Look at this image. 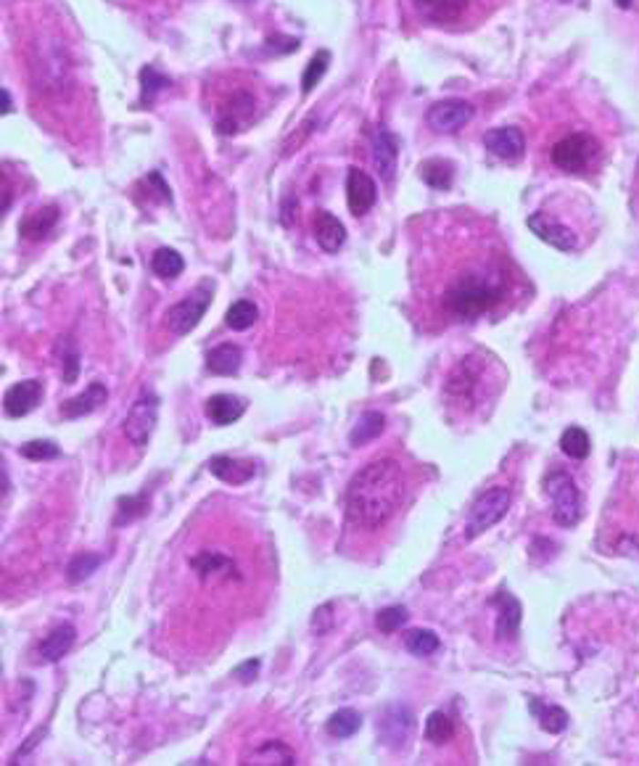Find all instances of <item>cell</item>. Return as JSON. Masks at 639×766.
<instances>
[{"label":"cell","instance_id":"cell-1","mask_svg":"<svg viewBox=\"0 0 639 766\" xmlns=\"http://www.w3.org/2000/svg\"><path fill=\"white\" fill-rule=\"evenodd\" d=\"M404 499V473L392 457L370 463L346 489V513L357 529L378 531L396 516Z\"/></svg>","mask_w":639,"mask_h":766},{"label":"cell","instance_id":"cell-2","mask_svg":"<svg viewBox=\"0 0 639 766\" xmlns=\"http://www.w3.org/2000/svg\"><path fill=\"white\" fill-rule=\"evenodd\" d=\"M508 294V272L494 262H476L452 275L442 294L444 312L455 320H476Z\"/></svg>","mask_w":639,"mask_h":766},{"label":"cell","instance_id":"cell-3","mask_svg":"<svg viewBox=\"0 0 639 766\" xmlns=\"http://www.w3.org/2000/svg\"><path fill=\"white\" fill-rule=\"evenodd\" d=\"M484 0H413V8L425 25L439 29H460V26L481 19Z\"/></svg>","mask_w":639,"mask_h":766},{"label":"cell","instance_id":"cell-4","mask_svg":"<svg viewBox=\"0 0 639 766\" xmlns=\"http://www.w3.org/2000/svg\"><path fill=\"white\" fill-rule=\"evenodd\" d=\"M544 492L552 499V519L558 526L571 529L581 520V495L566 470H552L544 478Z\"/></svg>","mask_w":639,"mask_h":766},{"label":"cell","instance_id":"cell-5","mask_svg":"<svg viewBox=\"0 0 639 766\" xmlns=\"http://www.w3.org/2000/svg\"><path fill=\"white\" fill-rule=\"evenodd\" d=\"M600 153V141L590 132H571L550 149V162L568 174L584 173Z\"/></svg>","mask_w":639,"mask_h":766},{"label":"cell","instance_id":"cell-6","mask_svg":"<svg viewBox=\"0 0 639 766\" xmlns=\"http://www.w3.org/2000/svg\"><path fill=\"white\" fill-rule=\"evenodd\" d=\"M212 297H215V283H212V280L198 283L188 297L180 299L174 307H170V312H167V328L173 331L174 336H188L198 322H201V318L206 315V310H209V304H212Z\"/></svg>","mask_w":639,"mask_h":766},{"label":"cell","instance_id":"cell-7","mask_svg":"<svg viewBox=\"0 0 639 766\" xmlns=\"http://www.w3.org/2000/svg\"><path fill=\"white\" fill-rule=\"evenodd\" d=\"M508 510H510V492L505 487L487 489L470 508V516H467L466 523V540L481 537L487 529H492L494 523H499V520L505 519Z\"/></svg>","mask_w":639,"mask_h":766},{"label":"cell","instance_id":"cell-8","mask_svg":"<svg viewBox=\"0 0 639 766\" xmlns=\"http://www.w3.org/2000/svg\"><path fill=\"white\" fill-rule=\"evenodd\" d=\"M257 109L259 106H257L254 93H248L244 88L227 93L217 106V130L222 135H236V132L246 130L257 117Z\"/></svg>","mask_w":639,"mask_h":766},{"label":"cell","instance_id":"cell-9","mask_svg":"<svg viewBox=\"0 0 639 766\" xmlns=\"http://www.w3.org/2000/svg\"><path fill=\"white\" fill-rule=\"evenodd\" d=\"M156 423H159V396L143 394L130 407V413H127V418H124V439L135 446L148 445V439H151Z\"/></svg>","mask_w":639,"mask_h":766},{"label":"cell","instance_id":"cell-10","mask_svg":"<svg viewBox=\"0 0 639 766\" xmlns=\"http://www.w3.org/2000/svg\"><path fill=\"white\" fill-rule=\"evenodd\" d=\"M415 732V719H413V711L404 706V703H392L383 708V714L378 719V735L386 748H404L407 740L413 738Z\"/></svg>","mask_w":639,"mask_h":766},{"label":"cell","instance_id":"cell-11","mask_svg":"<svg viewBox=\"0 0 639 766\" xmlns=\"http://www.w3.org/2000/svg\"><path fill=\"white\" fill-rule=\"evenodd\" d=\"M481 378H484V362L470 354L466 360H460V365L449 375L446 396H452L463 404H473L476 394H478V386H481Z\"/></svg>","mask_w":639,"mask_h":766},{"label":"cell","instance_id":"cell-12","mask_svg":"<svg viewBox=\"0 0 639 766\" xmlns=\"http://www.w3.org/2000/svg\"><path fill=\"white\" fill-rule=\"evenodd\" d=\"M476 109L463 99H446L434 103L425 114V122L431 124V130L436 132H457L460 127H466L473 120Z\"/></svg>","mask_w":639,"mask_h":766},{"label":"cell","instance_id":"cell-13","mask_svg":"<svg viewBox=\"0 0 639 766\" xmlns=\"http://www.w3.org/2000/svg\"><path fill=\"white\" fill-rule=\"evenodd\" d=\"M375 198H378V191H375V183L365 170L360 167H349V174H346V204H349V212L354 217H365L370 209L375 206Z\"/></svg>","mask_w":639,"mask_h":766},{"label":"cell","instance_id":"cell-14","mask_svg":"<svg viewBox=\"0 0 639 766\" xmlns=\"http://www.w3.org/2000/svg\"><path fill=\"white\" fill-rule=\"evenodd\" d=\"M529 227H531V233L539 236L544 244H550V247L558 248V251H573V248L579 247L576 233H573L568 225L560 223L558 217L547 215V212L531 215V217H529Z\"/></svg>","mask_w":639,"mask_h":766},{"label":"cell","instance_id":"cell-15","mask_svg":"<svg viewBox=\"0 0 639 766\" xmlns=\"http://www.w3.org/2000/svg\"><path fill=\"white\" fill-rule=\"evenodd\" d=\"M40 399H43V383L40 381H35V378L19 381L5 392L3 410H5L8 418H25L40 404Z\"/></svg>","mask_w":639,"mask_h":766},{"label":"cell","instance_id":"cell-16","mask_svg":"<svg viewBox=\"0 0 639 766\" xmlns=\"http://www.w3.org/2000/svg\"><path fill=\"white\" fill-rule=\"evenodd\" d=\"M484 146L489 149V153H494L497 159H505V162H518L526 151V138L520 132V127H494L484 135Z\"/></svg>","mask_w":639,"mask_h":766},{"label":"cell","instance_id":"cell-17","mask_svg":"<svg viewBox=\"0 0 639 766\" xmlns=\"http://www.w3.org/2000/svg\"><path fill=\"white\" fill-rule=\"evenodd\" d=\"M106 402H109V389H106L103 383H90L82 394L61 402V418H67V421H72V418H85V415L100 410Z\"/></svg>","mask_w":639,"mask_h":766},{"label":"cell","instance_id":"cell-18","mask_svg":"<svg viewBox=\"0 0 639 766\" xmlns=\"http://www.w3.org/2000/svg\"><path fill=\"white\" fill-rule=\"evenodd\" d=\"M396 159H399V141L396 135L378 130L372 138V164L378 174L383 177V183H392L396 174Z\"/></svg>","mask_w":639,"mask_h":766},{"label":"cell","instance_id":"cell-19","mask_svg":"<svg viewBox=\"0 0 639 766\" xmlns=\"http://www.w3.org/2000/svg\"><path fill=\"white\" fill-rule=\"evenodd\" d=\"M56 223H58V206H50L48 204V206H40V209L25 215L22 223H19V233H22L25 241L37 244V241H46V238H48L50 233H53V227H56Z\"/></svg>","mask_w":639,"mask_h":766},{"label":"cell","instance_id":"cell-20","mask_svg":"<svg viewBox=\"0 0 639 766\" xmlns=\"http://www.w3.org/2000/svg\"><path fill=\"white\" fill-rule=\"evenodd\" d=\"M315 238H318L320 248H322V251H328V254L341 251V247L346 244L344 223H341L336 215H330V212H322V209H320L318 215H315Z\"/></svg>","mask_w":639,"mask_h":766},{"label":"cell","instance_id":"cell-21","mask_svg":"<svg viewBox=\"0 0 639 766\" xmlns=\"http://www.w3.org/2000/svg\"><path fill=\"white\" fill-rule=\"evenodd\" d=\"M209 470L215 478H220L222 484H230V487H241L254 478V466L246 463V460H236V457H227V455H215L209 460Z\"/></svg>","mask_w":639,"mask_h":766},{"label":"cell","instance_id":"cell-22","mask_svg":"<svg viewBox=\"0 0 639 766\" xmlns=\"http://www.w3.org/2000/svg\"><path fill=\"white\" fill-rule=\"evenodd\" d=\"M206 418L215 425H230L246 413V402L236 394H215L206 399Z\"/></svg>","mask_w":639,"mask_h":766},{"label":"cell","instance_id":"cell-23","mask_svg":"<svg viewBox=\"0 0 639 766\" xmlns=\"http://www.w3.org/2000/svg\"><path fill=\"white\" fill-rule=\"evenodd\" d=\"M74 640H77V629H74L72 624H58L53 632H48V637L37 647L40 661H46V664L61 661V658L72 650Z\"/></svg>","mask_w":639,"mask_h":766},{"label":"cell","instance_id":"cell-24","mask_svg":"<svg viewBox=\"0 0 639 766\" xmlns=\"http://www.w3.org/2000/svg\"><path fill=\"white\" fill-rule=\"evenodd\" d=\"M497 603V635L502 640H516L520 629V603L510 593H499Z\"/></svg>","mask_w":639,"mask_h":766},{"label":"cell","instance_id":"cell-25","mask_svg":"<svg viewBox=\"0 0 639 766\" xmlns=\"http://www.w3.org/2000/svg\"><path fill=\"white\" fill-rule=\"evenodd\" d=\"M244 362V352L236 344H220L206 352V368L215 375H236L241 371Z\"/></svg>","mask_w":639,"mask_h":766},{"label":"cell","instance_id":"cell-26","mask_svg":"<svg viewBox=\"0 0 639 766\" xmlns=\"http://www.w3.org/2000/svg\"><path fill=\"white\" fill-rule=\"evenodd\" d=\"M386 428V415L378 410H370L365 415H360V421L351 425L349 431V445L351 446H365L372 439H378Z\"/></svg>","mask_w":639,"mask_h":766},{"label":"cell","instance_id":"cell-27","mask_svg":"<svg viewBox=\"0 0 639 766\" xmlns=\"http://www.w3.org/2000/svg\"><path fill=\"white\" fill-rule=\"evenodd\" d=\"M151 270H153V275L164 278V280H174L180 272L185 270V259H183L180 251H174V248L170 247H162L156 248L153 257H151Z\"/></svg>","mask_w":639,"mask_h":766},{"label":"cell","instance_id":"cell-28","mask_svg":"<svg viewBox=\"0 0 639 766\" xmlns=\"http://www.w3.org/2000/svg\"><path fill=\"white\" fill-rule=\"evenodd\" d=\"M246 764H278V766H286V764H296V756L294 750L286 745V742L280 740H270L265 742L262 748H257L251 756H248Z\"/></svg>","mask_w":639,"mask_h":766},{"label":"cell","instance_id":"cell-29","mask_svg":"<svg viewBox=\"0 0 639 766\" xmlns=\"http://www.w3.org/2000/svg\"><path fill=\"white\" fill-rule=\"evenodd\" d=\"M191 566H194V571H196L204 582H206L209 576H222L225 571L236 569V566H233V561H230L227 555L215 552V550H204V552H198L196 558L191 561Z\"/></svg>","mask_w":639,"mask_h":766},{"label":"cell","instance_id":"cell-30","mask_svg":"<svg viewBox=\"0 0 639 766\" xmlns=\"http://www.w3.org/2000/svg\"><path fill=\"white\" fill-rule=\"evenodd\" d=\"M360 729H362V717L354 708H339L333 717L328 719V735H333L339 740L357 735Z\"/></svg>","mask_w":639,"mask_h":766},{"label":"cell","instance_id":"cell-31","mask_svg":"<svg viewBox=\"0 0 639 766\" xmlns=\"http://www.w3.org/2000/svg\"><path fill=\"white\" fill-rule=\"evenodd\" d=\"M420 177L425 180V185H431L436 191H446L452 185L455 167L444 159H428V162L420 164Z\"/></svg>","mask_w":639,"mask_h":766},{"label":"cell","instance_id":"cell-32","mask_svg":"<svg viewBox=\"0 0 639 766\" xmlns=\"http://www.w3.org/2000/svg\"><path fill=\"white\" fill-rule=\"evenodd\" d=\"M531 711H534V717L539 719L541 729L550 732V735H560L568 727V714L560 706H547L541 700H531Z\"/></svg>","mask_w":639,"mask_h":766},{"label":"cell","instance_id":"cell-33","mask_svg":"<svg viewBox=\"0 0 639 766\" xmlns=\"http://www.w3.org/2000/svg\"><path fill=\"white\" fill-rule=\"evenodd\" d=\"M257 318H259L257 304H254L251 299H238V301L230 304V310H227V315H225V322H227V328H233V331H248V328L257 322Z\"/></svg>","mask_w":639,"mask_h":766},{"label":"cell","instance_id":"cell-34","mask_svg":"<svg viewBox=\"0 0 639 766\" xmlns=\"http://www.w3.org/2000/svg\"><path fill=\"white\" fill-rule=\"evenodd\" d=\"M560 449L566 452L568 457H573V460H584V457H590V452H592L590 434H587L584 428H579V425H571V428L563 431V436H560Z\"/></svg>","mask_w":639,"mask_h":766},{"label":"cell","instance_id":"cell-35","mask_svg":"<svg viewBox=\"0 0 639 766\" xmlns=\"http://www.w3.org/2000/svg\"><path fill=\"white\" fill-rule=\"evenodd\" d=\"M103 563V555H96V552H79L74 555L67 566V582L69 584H82L85 579L93 576V571H99V566Z\"/></svg>","mask_w":639,"mask_h":766},{"label":"cell","instance_id":"cell-36","mask_svg":"<svg viewBox=\"0 0 639 766\" xmlns=\"http://www.w3.org/2000/svg\"><path fill=\"white\" fill-rule=\"evenodd\" d=\"M151 508L148 502V495H138V497H120L117 499V516H114V523L117 526H127L132 520L143 519Z\"/></svg>","mask_w":639,"mask_h":766},{"label":"cell","instance_id":"cell-37","mask_svg":"<svg viewBox=\"0 0 639 766\" xmlns=\"http://www.w3.org/2000/svg\"><path fill=\"white\" fill-rule=\"evenodd\" d=\"M439 645H442L439 643V637H436L431 629H410V632L404 635V647H407L413 656H420V658L436 653Z\"/></svg>","mask_w":639,"mask_h":766},{"label":"cell","instance_id":"cell-38","mask_svg":"<svg viewBox=\"0 0 639 766\" xmlns=\"http://www.w3.org/2000/svg\"><path fill=\"white\" fill-rule=\"evenodd\" d=\"M328 61H330V53H328V50H318V53L312 56V61L307 64V69H304V75H301V96L312 93V88H315L320 79H322V75L328 72Z\"/></svg>","mask_w":639,"mask_h":766},{"label":"cell","instance_id":"cell-39","mask_svg":"<svg viewBox=\"0 0 639 766\" xmlns=\"http://www.w3.org/2000/svg\"><path fill=\"white\" fill-rule=\"evenodd\" d=\"M452 735H455V724L444 711H434L431 717L425 719V738L431 742L444 745L446 740H452Z\"/></svg>","mask_w":639,"mask_h":766},{"label":"cell","instance_id":"cell-40","mask_svg":"<svg viewBox=\"0 0 639 766\" xmlns=\"http://www.w3.org/2000/svg\"><path fill=\"white\" fill-rule=\"evenodd\" d=\"M407 618H410V614H407L404 605H392V608H383V611L375 614V626L383 635H393V632H399L407 624Z\"/></svg>","mask_w":639,"mask_h":766},{"label":"cell","instance_id":"cell-41","mask_svg":"<svg viewBox=\"0 0 639 766\" xmlns=\"http://www.w3.org/2000/svg\"><path fill=\"white\" fill-rule=\"evenodd\" d=\"M19 455L26 457V460H35V463H46V460H53L61 455V449L56 442H48V439H35V442H26V445L19 446Z\"/></svg>","mask_w":639,"mask_h":766},{"label":"cell","instance_id":"cell-42","mask_svg":"<svg viewBox=\"0 0 639 766\" xmlns=\"http://www.w3.org/2000/svg\"><path fill=\"white\" fill-rule=\"evenodd\" d=\"M259 666H262V661H259V658H251V661L241 664L238 668H233V677H236L238 682H244V685H251V682L259 677Z\"/></svg>","mask_w":639,"mask_h":766},{"label":"cell","instance_id":"cell-43","mask_svg":"<svg viewBox=\"0 0 639 766\" xmlns=\"http://www.w3.org/2000/svg\"><path fill=\"white\" fill-rule=\"evenodd\" d=\"M77 378H79V354L72 349L64 354V383H74Z\"/></svg>","mask_w":639,"mask_h":766},{"label":"cell","instance_id":"cell-44","mask_svg":"<svg viewBox=\"0 0 639 766\" xmlns=\"http://www.w3.org/2000/svg\"><path fill=\"white\" fill-rule=\"evenodd\" d=\"M0 96H3V114H8V111H11V100H8V90L3 88V90H0Z\"/></svg>","mask_w":639,"mask_h":766}]
</instances>
